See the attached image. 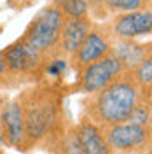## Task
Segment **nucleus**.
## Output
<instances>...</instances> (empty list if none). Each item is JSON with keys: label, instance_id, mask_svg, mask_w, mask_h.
<instances>
[{"label": "nucleus", "instance_id": "obj_6", "mask_svg": "<svg viewBox=\"0 0 152 154\" xmlns=\"http://www.w3.org/2000/svg\"><path fill=\"white\" fill-rule=\"evenodd\" d=\"M124 72L128 70L119 61V58L108 53L103 58L86 65L77 72V82L74 84V89L84 95H91V93L100 91L102 88L108 86L112 81L123 75Z\"/></svg>", "mask_w": 152, "mask_h": 154}, {"label": "nucleus", "instance_id": "obj_12", "mask_svg": "<svg viewBox=\"0 0 152 154\" xmlns=\"http://www.w3.org/2000/svg\"><path fill=\"white\" fill-rule=\"evenodd\" d=\"M110 53L119 58V61L128 72L138 67L147 56H152L150 42L143 44V42H136L135 38H114Z\"/></svg>", "mask_w": 152, "mask_h": 154}, {"label": "nucleus", "instance_id": "obj_13", "mask_svg": "<svg viewBox=\"0 0 152 154\" xmlns=\"http://www.w3.org/2000/svg\"><path fill=\"white\" fill-rule=\"evenodd\" d=\"M133 81L136 82V86L140 89V93L143 98L150 100L152 98V56H147L138 67H135L131 70Z\"/></svg>", "mask_w": 152, "mask_h": 154}, {"label": "nucleus", "instance_id": "obj_2", "mask_svg": "<svg viewBox=\"0 0 152 154\" xmlns=\"http://www.w3.org/2000/svg\"><path fill=\"white\" fill-rule=\"evenodd\" d=\"M142 100L147 98H143L140 93L131 72H124L108 86L87 95V98L82 102V117L89 119L100 128H107L128 121L135 107Z\"/></svg>", "mask_w": 152, "mask_h": 154}, {"label": "nucleus", "instance_id": "obj_15", "mask_svg": "<svg viewBox=\"0 0 152 154\" xmlns=\"http://www.w3.org/2000/svg\"><path fill=\"white\" fill-rule=\"evenodd\" d=\"M53 4L63 11L65 16H87L89 14L84 0H53Z\"/></svg>", "mask_w": 152, "mask_h": 154}, {"label": "nucleus", "instance_id": "obj_3", "mask_svg": "<svg viewBox=\"0 0 152 154\" xmlns=\"http://www.w3.org/2000/svg\"><path fill=\"white\" fill-rule=\"evenodd\" d=\"M2 54L5 68L0 74V88H18L44 81V65L47 60L23 38L2 49Z\"/></svg>", "mask_w": 152, "mask_h": 154}, {"label": "nucleus", "instance_id": "obj_10", "mask_svg": "<svg viewBox=\"0 0 152 154\" xmlns=\"http://www.w3.org/2000/svg\"><path fill=\"white\" fill-rule=\"evenodd\" d=\"M108 28L114 38H136L150 35L152 32V9H136L129 12L114 14Z\"/></svg>", "mask_w": 152, "mask_h": 154}, {"label": "nucleus", "instance_id": "obj_9", "mask_svg": "<svg viewBox=\"0 0 152 154\" xmlns=\"http://www.w3.org/2000/svg\"><path fill=\"white\" fill-rule=\"evenodd\" d=\"M0 137L5 145L18 151H26L25 119L18 98L0 105Z\"/></svg>", "mask_w": 152, "mask_h": 154}, {"label": "nucleus", "instance_id": "obj_18", "mask_svg": "<svg viewBox=\"0 0 152 154\" xmlns=\"http://www.w3.org/2000/svg\"><path fill=\"white\" fill-rule=\"evenodd\" d=\"M4 68H5V65H4V54H2V51H0V74L4 72Z\"/></svg>", "mask_w": 152, "mask_h": 154}, {"label": "nucleus", "instance_id": "obj_5", "mask_svg": "<svg viewBox=\"0 0 152 154\" xmlns=\"http://www.w3.org/2000/svg\"><path fill=\"white\" fill-rule=\"evenodd\" d=\"M105 142L110 152H150L152 147V128L138 125L135 121H123L117 125L102 128Z\"/></svg>", "mask_w": 152, "mask_h": 154}, {"label": "nucleus", "instance_id": "obj_14", "mask_svg": "<svg viewBox=\"0 0 152 154\" xmlns=\"http://www.w3.org/2000/svg\"><path fill=\"white\" fill-rule=\"evenodd\" d=\"M102 5L107 16H110V14H121V12L150 7V0H102Z\"/></svg>", "mask_w": 152, "mask_h": 154}, {"label": "nucleus", "instance_id": "obj_4", "mask_svg": "<svg viewBox=\"0 0 152 154\" xmlns=\"http://www.w3.org/2000/svg\"><path fill=\"white\" fill-rule=\"evenodd\" d=\"M63 11L51 4L47 7L40 9L28 23V26L23 33V40L30 44L37 53H40L46 60L54 56H61L59 53V37L61 28L65 23Z\"/></svg>", "mask_w": 152, "mask_h": 154}, {"label": "nucleus", "instance_id": "obj_17", "mask_svg": "<svg viewBox=\"0 0 152 154\" xmlns=\"http://www.w3.org/2000/svg\"><path fill=\"white\" fill-rule=\"evenodd\" d=\"M86 5H87V11H89V16L96 19H102L103 21L107 18V12H105L103 5H102V0H84Z\"/></svg>", "mask_w": 152, "mask_h": 154}, {"label": "nucleus", "instance_id": "obj_8", "mask_svg": "<svg viewBox=\"0 0 152 154\" xmlns=\"http://www.w3.org/2000/svg\"><path fill=\"white\" fill-rule=\"evenodd\" d=\"M112 40L114 37L110 33L108 23H93V26L87 32L84 40L81 42V46L68 58V65H72L77 74L82 67L108 54L112 49Z\"/></svg>", "mask_w": 152, "mask_h": 154}, {"label": "nucleus", "instance_id": "obj_16", "mask_svg": "<svg viewBox=\"0 0 152 154\" xmlns=\"http://www.w3.org/2000/svg\"><path fill=\"white\" fill-rule=\"evenodd\" d=\"M150 119H152V110H150V100H142L138 105L135 107L133 114L129 117V121H135L138 125H145L150 126Z\"/></svg>", "mask_w": 152, "mask_h": 154}, {"label": "nucleus", "instance_id": "obj_1", "mask_svg": "<svg viewBox=\"0 0 152 154\" xmlns=\"http://www.w3.org/2000/svg\"><path fill=\"white\" fill-rule=\"evenodd\" d=\"M23 110L26 151L32 147H44L58 151L68 131L65 114V93L59 86L37 82L26 88L18 96Z\"/></svg>", "mask_w": 152, "mask_h": 154}, {"label": "nucleus", "instance_id": "obj_11", "mask_svg": "<svg viewBox=\"0 0 152 154\" xmlns=\"http://www.w3.org/2000/svg\"><path fill=\"white\" fill-rule=\"evenodd\" d=\"M93 18L87 16H67L63 28H61V37H59V53L61 56L70 58L75 49L81 46L87 32L93 26Z\"/></svg>", "mask_w": 152, "mask_h": 154}, {"label": "nucleus", "instance_id": "obj_7", "mask_svg": "<svg viewBox=\"0 0 152 154\" xmlns=\"http://www.w3.org/2000/svg\"><path fill=\"white\" fill-rule=\"evenodd\" d=\"M59 152H79V154H108L110 149L105 142L102 128L89 119L81 117L75 126L68 128L59 147Z\"/></svg>", "mask_w": 152, "mask_h": 154}]
</instances>
